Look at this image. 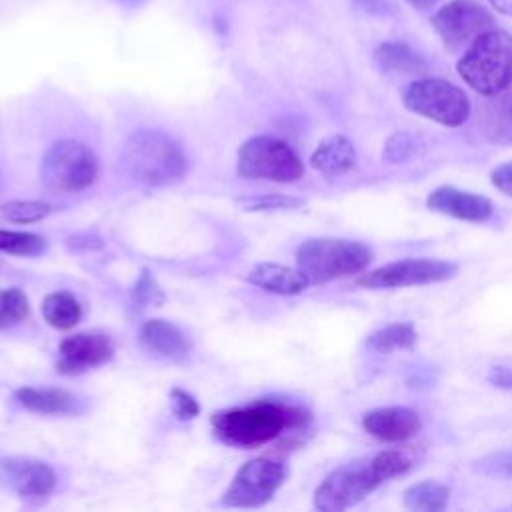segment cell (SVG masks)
<instances>
[{"label":"cell","mask_w":512,"mask_h":512,"mask_svg":"<svg viewBox=\"0 0 512 512\" xmlns=\"http://www.w3.org/2000/svg\"><path fill=\"white\" fill-rule=\"evenodd\" d=\"M306 420L308 412L298 406L258 400L216 412L212 416V428L228 446L256 448L276 440L288 428H300Z\"/></svg>","instance_id":"6da1fadb"},{"label":"cell","mask_w":512,"mask_h":512,"mask_svg":"<svg viewBox=\"0 0 512 512\" xmlns=\"http://www.w3.org/2000/svg\"><path fill=\"white\" fill-rule=\"evenodd\" d=\"M122 170L146 186H170L186 174V154L180 144L156 128L132 132L120 150Z\"/></svg>","instance_id":"7a4b0ae2"},{"label":"cell","mask_w":512,"mask_h":512,"mask_svg":"<svg viewBox=\"0 0 512 512\" xmlns=\"http://www.w3.org/2000/svg\"><path fill=\"white\" fill-rule=\"evenodd\" d=\"M456 70L460 78L482 96H496L512 86V34L490 28L474 38Z\"/></svg>","instance_id":"3957f363"},{"label":"cell","mask_w":512,"mask_h":512,"mask_svg":"<svg viewBox=\"0 0 512 512\" xmlns=\"http://www.w3.org/2000/svg\"><path fill=\"white\" fill-rule=\"evenodd\" d=\"M372 258L366 244L346 238H310L296 250V264L310 282H330L362 272Z\"/></svg>","instance_id":"277c9868"},{"label":"cell","mask_w":512,"mask_h":512,"mask_svg":"<svg viewBox=\"0 0 512 512\" xmlns=\"http://www.w3.org/2000/svg\"><path fill=\"white\" fill-rule=\"evenodd\" d=\"M402 104L432 122L448 128L462 126L472 112L470 100L462 88L444 78H416L402 90Z\"/></svg>","instance_id":"5b68a950"},{"label":"cell","mask_w":512,"mask_h":512,"mask_svg":"<svg viewBox=\"0 0 512 512\" xmlns=\"http://www.w3.org/2000/svg\"><path fill=\"white\" fill-rule=\"evenodd\" d=\"M238 174L252 180L296 182L304 174L300 156L284 140L268 134L248 138L238 150Z\"/></svg>","instance_id":"8992f818"},{"label":"cell","mask_w":512,"mask_h":512,"mask_svg":"<svg viewBox=\"0 0 512 512\" xmlns=\"http://www.w3.org/2000/svg\"><path fill=\"white\" fill-rule=\"evenodd\" d=\"M98 176L94 152L78 140H58L42 156L40 178L48 190L80 192L92 186Z\"/></svg>","instance_id":"52a82bcc"},{"label":"cell","mask_w":512,"mask_h":512,"mask_svg":"<svg viewBox=\"0 0 512 512\" xmlns=\"http://www.w3.org/2000/svg\"><path fill=\"white\" fill-rule=\"evenodd\" d=\"M372 458L354 460L332 470L314 492V508L322 512H340L362 502L382 484Z\"/></svg>","instance_id":"ba28073f"},{"label":"cell","mask_w":512,"mask_h":512,"mask_svg":"<svg viewBox=\"0 0 512 512\" xmlns=\"http://www.w3.org/2000/svg\"><path fill=\"white\" fill-rule=\"evenodd\" d=\"M286 468L272 458H252L240 466L220 502L230 508H260L282 486Z\"/></svg>","instance_id":"9c48e42d"},{"label":"cell","mask_w":512,"mask_h":512,"mask_svg":"<svg viewBox=\"0 0 512 512\" xmlns=\"http://www.w3.org/2000/svg\"><path fill=\"white\" fill-rule=\"evenodd\" d=\"M458 274V264L438 258H404L370 272H364L356 282L362 288H404V286H424L434 282L450 280Z\"/></svg>","instance_id":"30bf717a"},{"label":"cell","mask_w":512,"mask_h":512,"mask_svg":"<svg viewBox=\"0 0 512 512\" xmlns=\"http://www.w3.org/2000/svg\"><path fill=\"white\" fill-rule=\"evenodd\" d=\"M432 28L446 50L466 48L482 32L494 28V16L474 0H450L432 16Z\"/></svg>","instance_id":"8fae6325"},{"label":"cell","mask_w":512,"mask_h":512,"mask_svg":"<svg viewBox=\"0 0 512 512\" xmlns=\"http://www.w3.org/2000/svg\"><path fill=\"white\" fill-rule=\"evenodd\" d=\"M114 358V344L102 332H78L64 338L58 346L56 370L64 376L84 374L104 366Z\"/></svg>","instance_id":"7c38bea8"},{"label":"cell","mask_w":512,"mask_h":512,"mask_svg":"<svg viewBox=\"0 0 512 512\" xmlns=\"http://www.w3.org/2000/svg\"><path fill=\"white\" fill-rule=\"evenodd\" d=\"M0 484L20 498L42 500L56 488V472L50 464L28 456L0 458Z\"/></svg>","instance_id":"4fadbf2b"},{"label":"cell","mask_w":512,"mask_h":512,"mask_svg":"<svg viewBox=\"0 0 512 512\" xmlns=\"http://www.w3.org/2000/svg\"><path fill=\"white\" fill-rule=\"evenodd\" d=\"M426 206L438 214L466 222H486L494 212V206L486 196L466 192L456 186L434 188L426 198Z\"/></svg>","instance_id":"5bb4252c"},{"label":"cell","mask_w":512,"mask_h":512,"mask_svg":"<svg viewBox=\"0 0 512 512\" xmlns=\"http://www.w3.org/2000/svg\"><path fill=\"white\" fill-rule=\"evenodd\" d=\"M362 428L382 442H404L420 432L422 420L412 408L384 406L368 410L362 418Z\"/></svg>","instance_id":"9a60e30c"},{"label":"cell","mask_w":512,"mask_h":512,"mask_svg":"<svg viewBox=\"0 0 512 512\" xmlns=\"http://www.w3.org/2000/svg\"><path fill=\"white\" fill-rule=\"evenodd\" d=\"M140 344L154 356L166 360H182L190 352L188 336L168 320H148L140 328Z\"/></svg>","instance_id":"2e32d148"},{"label":"cell","mask_w":512,"mask_h":512,"mask_svg":"<svg viewBox=\"0 0 512 512\" xmlns=\"http://www.w3.org/2000/svg\"><path fill=\"white\" fill-rule=\"evenodd\" d=\"M248 282L272 294L294 296L308 288L310 278L300 268H292L276 262H260L250 268Z\"/></svg>","instance_id":"e0dca14e"},{"label":"cell","mask_w":512,"mask_h":512,"mask_svg":"<svg viewBox=\"0 0 512 512\" xmlns=\"http://www.w3.org/2000/svg\"><path fill=\"white\" fill-rule=\"evenodd\" d=\"M310 164L324 176H342L356 166V148L350 138L332 134L316 146L310 156Z\"/></svg>","instance_id":"ac0fdd59"},{"label":"cell","mask_w":512,"mask_h":512,"mask_svg":"<svg viewBox=\"0 0 512 512\" xmlns=\"http://www.w3.org/2000/svg\"><path fill=\"white\" fill-rule=\"evenodd\" d=\"M16 400L36 414H70L78 402L68 390L52 386H24L16 390Z\"/></svg>","instance_id":"d6986e66"},{"label":"cell","mask_w":512,"mask_h":512,"mask_svg":"<svg viewBox=\"0 0 512 512\" xmlns=\"http://www.w3.org/2000/svg\"><path fill=\"white\" fill-rule=\"evenodd\" d=\"M482 130L492 144H512V90L492 96L482 114Z\"/></svg>","instance_id":"ffe728a7"},{"label":"cell","mask_w":512,"mask_h":512,"mask_svg":"<svg viewBox=\"0 0 512 512\" xmlns=\"http://www.w3.org/2000/svg\"><path fill=\"white\" fill-rule=\"evenodd\" d=\"M42 316L56 330H70L82 318V306L78 298L66 290L50 292L42 300Z\"/></svg>","instance_id":"44dd1931"},{"label":"cell","mask_w":512,"mask_h":512,"mask_svg":"<svg viewBox=\"0 0 512 512\" xmlns=\"http://www.w3.org/2000/svg\"><path fill=\"white\" fill-rule=\"evenodd\" d=\"M402 502L410 510L442 512V510H446V506L450 502V490H448V486H444L440 482L422 480L404 490Z\"/></svg>","instance_id":"7402d4cb"},{"label":"cell","mask_w":512,"mask_h":512,"mask_svg":"<svg viewBox=\"0 0 512 512\" xmlns=\"http://www.w3.org/2000/svg\"><path fill=\"white\" fill-rule=\"evenodd\" d=\"M374 62L382 72H420L424 62L420 56L402 42H384L374 52Z\"/></svg>","instance_id":"603a6c76"},{"label":"cell","mask_w":512,"mask_h":512,"mask_svg":"<svg viewBox=\"0 0 512 512\" xmlns=\"http://www.w3.org/2000/svg\"><path fill=\"white\" fill-rule=\"evenodd\" d=\"M418 334L410 322H392L378 330H374L366 338V346L376 352H392V350H408L416 344Z\"/></svg>","instance_id":"cb8c5ba5"},{"label":"cell","mask_w":512,"mask_h":512,"mask_svg":"<svg viewBox=\"0 0 512 512\" xmlns=\"http://www.w3.org/2000/svg\"><path fill=\"white\" fill-rule=\"evenodd\" d=\"M0 250L14 256H38L46 250V240L34 232L0 228Z\"/></svg>","instance_id":"d4e9b609"},{"label":"cell","mask_w":512,"mask_h":512,"mask_svg":"<svg viewBox=\"0 0 512 512\" xmlns=\"http://www.w3.org/2000/svg\"><path fill=\"white\" fill-rule=\"evenodd\" d=\"M30 304L20 288H0V330H8L26 320Z\"/></svg>","instance_id":"484cf974"},{"label":"cell","mask_w":512,"mask_h":512,"mask_svg":"<svg viewBox=\"0 0 512 512\" xmlns=\"http://www.w3.org/2000/svg\"><path fill=\"white\" fill-rule=\"evenodd\" d=\"M50 212L52 206L44 200H8L0 204V216L18 224L44 220Z\"/></svg>","instance_id":"4316f807"},{"label":"cell","mask_w":512,"mask_h":512,"mask_svg":"<svg viewBox=\"0 0 512 512\" xmlns=\"http://www.w3.org/2000/svg\"><path fill=\"white\" fill-rule=\"evenodd\" d=\"M418 146H420V142H418L416 134H412L408 130H398L388 136L382 156L390 164H402V162H408L418 152Z\"/></svg>","instance_id":"83f0119b"},{"label":"cell","mask_w":512,"mask_h":512,"mask_svg":"<svg viewBox=\"0 0 512 512\" xmlns=\"http://www.w3.org/2000/svg\"><path fill=\"white\" fill-rule=\"evenodd\" d=\"M372 462L384 482L390 478L402 476L412 468V456L406 450H398V448H390L374 454Z\"/></svg>","instance_id":"f1b7e54d"},{"label":"cell","mask_w":512,"mask_h":512,"mask_svg":"<svg viewBox=\"0 0 512 512\" xmlns=\"http://www.w3.org/2000/svg\"><path fill=\"white\" fill-rule=\"evenodd\" d=\"M248 212H268V210H290L304 204L302 198L288 196V194H258V196H244L236 200Z\"/></svg>","instance_id":"f546056e"},{"label":"cell","mask_w":512,"mask_h":512,"mask_svg":"<svg viewBox=\"0 0 512 512\" xmlns=\"http://www.w3.org/2000/svg\"><path fill=\"white\" fill-rule=\"evenodd\" d=\"M474 468L490 478H512V450H498L474 462Z\"/></svg>","instance_id":"4dcf8cb0"},{"label":"cell","mask_w":512,"mask_h":512,"mask_svg":"<svg viewBox=\"0 0 512 512\" xmlns=\"http://www.w3.org/2000/svg\"><path fill=\"white\" fill-rule=\"evenodd\" d=\"M132 302H134V306H150V304L164 302V294H162L160 286L156 284V280L148 274V270H144L140 274V278L136 280V284L132 288Z\"/></svg>","instance_id":"1f68e13d"},{"label":"cell","mask_w":512,"mask_h":512,"mask_svg":"<svg viewBox=\"0 0 512 512\" xmlns=\"http://www.w3.org/2000/svg\"><path fill=\"white\" fill-rule=\"evenodd\" d=\"M170 402H172V412L180 420H192L200 412V404L196 402V398L190 392L182 390V388H172L170 390Z\"/></svg>","instance_id":"d6a6232c"},{"label":"cell","mask_w":512,"mask_h":512,"mask_svg":"<svg viewBox=\"0 0 512 512\" xmlns=\"http://www.w3.org/2000/svg\"><path fill=\"white\" fill-rule=\"evenodd\" d=\"M490 180L504 196L512 198V160L496 166L490 174Z\"/></svg>","instance_id":"836d02e7"},{"label":"cell","mask_w":512,"mask_h":512,"mask_svg":"<svg viewBox=\"0 0 512 512\" xmlns=\"http://www.w3.org/2000/svg\"><path fill=\"white\" fill-rule=\"evenodd\" d=\"M488 382L502 388V390H510L512 392V368L508 366H494L488 372Z\"/></svg>","instance_id":"e575fe53"},{"label":"cell","mask_w":512,"mask_h":512,"mask_svg":"<svg viewBox=\"0 0 512 512\" xmlns=\"http://www.w3.org/2000/svg\"><path fill=\"white\" fill-rule=\"evenodd\" d=\"M490 6L500 12V14H506V16H512V0H488Z\"/></svg>","instance_id":"d590c367"},{"label":"cell","mask_w":512,"mask_h":512,"mask_svg":"<svg viewBox=\"0 0 512 512\" xmlns=\"http://www.w3.org/2000/svg\"><path fill=\"white\" fill-rule=\"evenodd\" d=\"M412 8H416V10H428V8H432L438 0H406Z\"/></svg>","instance_id":"8d00e7d4"}]
</instances>
